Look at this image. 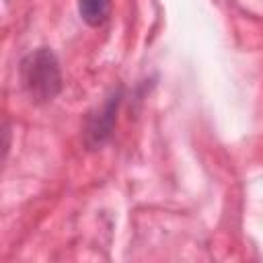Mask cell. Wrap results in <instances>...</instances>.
Listing matches in <instances>:
<instances>
[{
    "mask_svg": "<svg viewBox=\"0 0 263 263\" xmlns=\"http://www.w3.org/2000/svg\"><path fill=\"white\" fill-rule=\"evenodd\" d=\"M117 103V101H115ZM115 103L111 101L107 107H105V111L101 113V117L97 119V123L90 127V136L95 138V142L97 144H101L109 134H111V123H113V109H115Z\"/></svg>",
    "mask_w": 263,
    "mask_h": 263,
    "instance_id": "3",
    "label": "cell"
},
{
    "mask_svg": "<svg viewBox=\"0 0 263 263\" xmlns=\"http://www.w3.org/2000/svg\"><path fill=\"white\" fill-rule=\"evenodd\" d=\"M21 82L31 101L47 103L62 90V72L55 55L41 47L21 62Z\"/></svg>",
    "mask_w": 263,
    "mask_h": 263,
    "instance_id": "1",
    "label": "cell"
},
{
    "mask_svg": "<svg viewBox=\"0 0 263 263\" xmlns=\"http://www.w3.org/2000/svg\"><path fill=\"white\" fill-rule=\"evenodd\" d=\"M80 18L88 27H101L111 12V0H78Z\"/></svg>",
    "mask_w": 263,
    "mask_h": 263,
    "instance_id": "2",
    "label": "cell"
}]
</instances>
